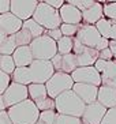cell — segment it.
Here are the masks:
<instances>
[{
	"mask_svg": "<svg viewBox=\"0 0 116 124\" xmlns=\"http://www.w3.org/2000/svg\"><path fill=\"white\" fill-rule=\"evenodd\" d=\"M97 101L101 102L107 108H113L116 106V87L113 86H107V85H101L98 89V97Z\"/></svg>",
	"mask_w": 116,
	"mask_h": 124,
	"instance_id": "cell-20",
	"label": "cell"
},
{
	"mask_svg": "<svg viewBox=\"0 0 116 124\" xmlns=\"http://www.w3.org/2000/svg\"><path fill=\"white\" fill-rule=\"evenodd\" d=\"M38 1H40V3H41V1H45V0H38Z\"/></svg>",
	"mask_w": 116,
	"mask_h": 124,
	"instance_id": "cell-44",
	"label": "cell"
},
{
	"mask_svg": "<svg viewBox=\"0 0 116 124\" xmlns=\"http://www.w3.org/2000/svg\"><path fill=\"white\" fill-rule=\"evenodd\" d=\"M33 18L36 19L40 25H42L47 30L60 27L62 23H63V19H62V16H60L59 8L52 7V6H49L48 3H45V1L38 3V6H37V8H36V12L33 15Z\"/></svg>",
	"mask_w": 116,
	"mask_h": 124,
	"instance_id": "cell-5",
	"label": "cell"
},
{
	"mask_svg": "<svg viewBox=\"0 0 116 124\" xmlns=\"http://www.w3.org/2000/svg\"><path fill=\"white\" fill-rule=\"evenodd\" d=\"M14 60L17 63V67H27L34 62V55L30 45H22L15 49V52L12 53Z\"/></svg>",
	"mask_w": 116,
	"mask_h": 124,
	"instance_id": "cell-18",
	"label": "cell"
},
{
	"mask_svg": "<svg viewBox=\"0 0 116 124\" xmlns=\"http://www.w3.org/2000/svg\"><path fill=\"white\" fill-rule=\"evenodd\" d=\"M74 80L75 82H82V83H90L96 85V86H101L102 80H101V74L96 68V66H82L78 67L76 70H74L73 72Z\"/></svg>",
	"mask_w": 116,
	"mask_h": 124,
	"instance_id": "cell-10",
	"label": "cell"
},
{
	"mask_svg": "<svg viewBox=\"0 0 116 124\" xmlns=\"http://www.w3.org/2000/svg\"><path fill=\"white\" fill-rule=\"evenodd\" d=\"M96 26H97L98 31L101 33L102 37H105L108 40H116V22L115 21L104 16V18H101L96 23Z\"/></svg>",
	"mask_w": 116,
	"mask_h": 124,
	"instance_id": "cell-21",
	"label": "cell"
},
{
	"mask_svg": "<svg viewBox=\"0 0 116 124\" xmlns=\"http://www.w3.org/2000/svg\"><path fill=\"white\" fill-rule=\"evenodd\" d=\"M94 66L101 74L102 85L116 87V60L115 59H112V60L98 59Z\"/></svg>",
	"mask_w": 116,
	"mask_h": 124,
	"instance_id": "cell-12",
	"label": "cell"
},
{
	"mask_svg": "<svg viewBox=\"0 0 116 124\" xmlns=\"http://www.w3.org/2000/svg\"><path fill=\"white\" fill-rule=\"evenodd\" d=\"M109 48L112 49L113 55H116V40H111V42H109Z\"/></svg>",
	"mask_w": 116,
	"mask_h": 124,
	"instance_id": "cell-41",
	"label": "cell"
},
{
	"mask_svg": "<svg viewBox=\"0 0 116 124\" xmlns=\"http://www.w3.org/2000/svg\"><path fill=\"white\" fill-rule=\"evenodd\" d=\"M74 53L76 56L79 67L82 66H94L96 62L100 59V51L96 48H90L82 44L78 38L74 37Z\"/></svg>",
	"mask_w": 116,
	"mask_h": 124,
	"instance_id": "cell-9",
	"label": "cell"
},
{
	"mask_svg": "<svg viewBox=\"0 0 116 124\" xmlns=\"http://www.w3.org/2000/svg\"><path fill=\"white\" fill-rule=\"evenodd\" d=\"M23 27L29 30L34 38H36V37L42 36V34H45V30H47L42 25H40V23L37 22L34 18H30V19H26V21H23Z\"/></svg>",
	"mask_w": 116,
	"mask_h": 124,
	"instance_id": "cell-24",
	"label": "cell"
},
{
	"mask_svg": "<svg viewBox=\"0 0 116 124\" xmlns=\"http://www.w3.org/2000/svg\"><path fill=\"white\" fill-rule=\"evenodd\" d=\"M104 15L107 18L116 22V1H107V3H104Z\"/></svg>",
	"mask_w": 116,
	"mask_h": 124,
	"instance_id": "cell-33",
	"label": "cell"
},
{
	"mask_svg": "<svg viewBox=\"0 0 116 124\" xmlns=\"http://www.w3.org/2000/svg\"><path fill=\"white\" fill-rule=\"evenodd\" d=\"M45 3H48L49 6H52L55 8H60L66 3V0H45Z\"/></svg>",
	"mask_w": 116,
	"mask_h": 124,
	"instance_id": "cell-40",
	"label": "cell"
},
{
	"mask_svg": "<svg viewBox=\"0 0 116 124\" xmlns=\"http://www.w3.org/2000/svg\"><path fill=\"white\" fill-rule=\"evenodd\" d=\"M45 33L48 34L49 37H52L53 40H60L63 37V31H62V29L60 27H56V29H49V30H45Z\"/></svg>",
	"mask_w": 116,
	"mask_h": 124,
	"instance_id": "cell-36",
	"label": "cell"
},
{
	"mask_svg": "<svg viewBox=\"0 0 116 124\" xmlns=\"http://www.w3.org/2000/svg\"><path fill=\"white\" fill-rule=\"evenodd\" d=\"M11 82H12V75L4 72V71H0V94H3L7 90Z\"/></svg>",
	"mask_w": 116,
	"mask_h": 124,
	"instance_id": "cell-32",
	"label": "cell"
},
{
	"mask_svg": "<svg viewBox=\"0 0 116 124\" xmlns=\"http://www.w3.org/2000/svg\"><path fill=\"white\" fill-rule=\"evenodd\" d=\"M98 89H100V86H96V85L82 83V82H75V83H74L73 90L75 91L76 94L79 95V97L83 100L86 104H91V102L97 101Z\"/></svg>",
	"mask_w": 116,
	"mask_h": 124,
	"instance_id": "cell-16",
	"label": "cell"
},
{
	"mask_svg": "<svg viewBox=\"0 0 116 124\" xmlns=\"http://www.w3.org/2000/svg\"><path fill=\"white\" fill-rule=\"evenodd\" d=\"M27 86H29V97L33 101H38L49 95L45 83H30Z\"/></svg>",
	"mask_w": 116,
	"mask_h": 124,
	"instance_id": "cell-23",
	"label": "cell"
},
{
	"mask_svg": "<svg viewBox=\"0 0 116 124\" xmlns=\"http://www.w3.org/2000/svg\"><path fill=\"white\" fill-rule=\"evenodd\" d=\"M0 95H1V98H0L1 110L8 109L10 106L15 105V104H18V102L25 101V100H27V98H30L29 97V86L12 80L11 85L8 86V89Z\"/></svg>",
	"mask_w": 116,
	"mask_h": 124,
	"instance_id": "cell-7",
	"label": "cell"
},
{
	"mask_svg": "<svg viewBox=\"0 0 116 124\" xmlns=\"http://www.w3.org/2000/svg\"><path fill=\"white\" fill-rule=\"evenodd\" d=\"M81 25H75V23H62L60 29L63 31V36H68V37H75L78 30H79Z\"/></svg>",
	"mask_w": 116,
	"mask_h": 124,
	"instance_id": "cell-31",
	"label": "cell"
},
{
	"mask_svg": "<svg viewBox=\"0 0 116 124\" xmlns=\"http://www.w3.org/2000/svg\"><path fill=\"white\" fill-rule=\"evenodd\" d=\"M108 112V108L104 106L101 102L94 101L91 104H87L85 108V112L82 115V124H101L104 116Z\"/></svg>",
	"mask_w": 116,
	"mask_h": 124,
	"instance_id": "cell-11",
	"label": "cell"
},
{
	"mask_svg": "<svg viewBox=\"0 0 116 124\" xmlns=\"http://www.w3.org/2000/svg\"><path fill=\"white\" fill-rule=\"evenodd\" d=\"M36 124H47V123H45V121H42V120H38Z\"/></svg>",
	"mask_w": 116,
	"mask_h": 124,
	"instance_id": "cell-42",
	"label": "cell"
},
{
	"mask_svg": "<svg viewBox=\"0 0 116 124\" xmlns=\"http://www.w3.org/2000/svg\"><path fill=\"white\" fill-rule=\"evenodd\" d=\"M60 11V16H62L64 23H75V25H81L83 22V15H82V10L78 8L76 6H73L70 3H64L62 7L59 8Z\"/></svg>",
	"mask_w": 116,
	"mask_h": 124,
	"instance_id": "cell-17",
	"label": "cell"
},
{
	"mask_svg": "<svg viewBox=\"0 0 116 124\" xmlns=\"http://www.w3.org/2000/svg\"><path fill=\"white\" fill-rule=\"evenodd\" d=\"M58 51L62 55L71 53L74 51V37L63 36L60 40H58Z\"/></svg>",
	"mask_w": 116,
	"mask_h": 124,
	"instance_id": "cell-26",
	"label": "cell"
},
{
	"mask_svg": "<svg viewBox=\"0 0 116 124\" xmlns=\"http://www.w3.org/2000/svg\"><path fill=\"white\" fill-rule=\"evenodd\" d=\"M15 70H17V63L14 60V56L1 55V59H0V71H4V72L12 75Z\"/></svg>",
	"mask_w": 116,
	"mask_h": 124,
	"instance_id": "cell-25",
	"label": "cell"
},
{
	"mask_svg": "<svg viewBox=\"0 0 116 124\" xmlns=\"http://www.w3.org/2000/svg\"><path fill=\"white\" fill-rule=\"evenodd\" d=\"M74 83H75V80L71 74L64 72V71H56L45 85H47L49 97L56 98L63 91L71 90L74 87Z\"/></svg>",
	"mask_w": 116,
	"mask_h": 124,
	"instance_id": "cell-8",
	"label": "cell"
},
{
	"mask_svg": "<svg viewBox=\"0 0 116 124\" xmlns=\"http://www.w3.org/2000/svg\"><path fill=\"white\" fill-rule=\"evenodd\" d=\"M75 38H78L82 44L90 48H96L98 51H102V49L108 48L109 42H111V40L101 36V33L98 31L96 25H90V23H85V22L81 23Z\"/></svg>",
	"mask_w": 116,
	"mask_h": 124,
	"instance_id": "cell-4",
	"label": "cell"
},
{
	"mask_svg": "<svg viewBox=\"0 0 116 124\" xmlns=\"http://www.w3.org/2000/svg\"><path fill=\"white\" fill-rule=\"evenodd\" d=\"M97 0H66V3H70L73 4V6H76L78 8H81L82 11L89 8L91 4H94Z\"/></svg>",
	"mask_w": 116,
	"mask_h": 124,
	"instance_id": "cell-34",
	"label": "cell"
},
{
	"mask_svg": "<svg viewBox=\"0 0 116 124\" xmlns=\"http://www.w3.org/2000/svg\"><path fill=\"white\" fill-rule=\"evenodd\" d=\"M97 1H100V3H107L108 0H97Z\"/></svg>",
	"mask_w": 116,
	"mask_h": 124,
	"instance_id": "cell-43",
	"label": "cell"
},
{
	"mask_svg": "<svg viewBox=\"0 0 116 124\" xmlns=\"http://www.w3.org/2000/svg\"><path fill=\"white\" fill-rule=\"evenodd\" d=\"M7 112L14 124H36L40 120L41 110L38 109L36 101L27 98L25 101L10 106Z\"/></svg>",
	"mask_w": 116,
	"mask_h": 124,
	"instance_id": "cell-2",
	"label": "cell"
},
{
	"mask_svg": "<svg viewBox=\"0 0 116 124\" xmlns=\"http://www.w3.org/2000/svg\"><path fill=\"white\" fill-rule=\"evenodd\" d=\"M52 63H53L56 71H64V72H68V74H71L74 70H76L79 67L78 60H76V56L74 52L66 53V55L58 53L52 59Z\"/></svg>",
	"mask_w": 116,
	"mask_h": 124,
	"instance_id": "cell-15",
	"label": "cell"
},
{
	"mask_svg": "<svg viewBox=\"0 0 116 124\" xmlns=\"http://www.w3.org/2000/svg\"><path fill=\"white\" fill-rule=\"evenodd\" d=\"M86 105L87 104L76 94L73 89L67 90V91H63L60 95L56 97V110L59 113L82 117Z\"/></svg>",
	"mask_w": 116,
	"mask_h": 124,
	"instance_id": "cell-3",
	"label": "cell"
},
{
	"mask_svg": "<svg viewBox=\"0 0 116 124\" xmlns=\"http://www.w3.org/2000/svg\"><path fill=\"white\" fill-rule=\"evenodd\" d=\"M38 3V0H11V12L26 21L33 18Z\"/></svg>",
	"mask_w": 116,
	"mask_h": 124,
	"instance_id": "cell-14",
	"label": "cell"
},
{
	"mask_svg": "<svg viewBox=\"0 0 116 124\" xmlns=\"http://www.w3.org/2000/svg\"><path fill=\"white\" fill-rule=\"evenodd\" d=\"M100 59H104V60H112L113 59V52L111 48H105V49H102L100 51Z\"/></svg>",
	"mask_w": 116,
	"mask_h": 124,
	"instance_id": "cell-37",
	"label": "cell"
},
{
	"mask_svg": "<svg viewBox=\"0 0 116 124\" xmlns=\"http://www.w3.org/2000/svg\"><path fill=\"white\" fill-rule=\"evenodd\" d=\"M55 124H82V119L78 116L73 115H64V113H59L56 116Z\"/></svg>",
	"mask_w": 116,
	"mask_h": 124,
	"instance_id": "cell-28",
	"label": "cell"
},
{
	"mask_svg": "<svg viewBox=\"0 0 116 124\" xmlns=\"http://www.w3.org/2000/svg\"><path fill=\"white\" fill-rule=\"evenodd\" d=\"M56 72L52 60L34 59V62L27 67H17L12 74V80L23 85L30 83H47Z\"/></svg>",
	"mask_w": 116,
	"mask_h": 124,
	"instance_id": "cell-1",
	"label": "cell"
},
{
	"mask_svg": "<svg viewBox=\"0 0 116 124\" xmlns=\"http://www.w3.org/2000/svg\"><path fill=\"white\" fill-rule=\"evenodd\" d=\"M56 116H58V110H56V109L41 110V113H40V120L45 121L47 124H55Z\"/></svg>",
	"mask_w": 116,
	"mask_h": 124,
	"instance_id": "cell-30",
	"label": "cell"
},
{
	"mask_svg": "<svg viewBox=\"0 0 116 124\" xmlns=\"http://www.w3.org/2000/svg\"><path fill=\"white\" fill-rule=\"evenodd\" d=\"M83 15V22L85 23H90V25H96L101 18H104V3L96 1L94 4H91L89 8L82 11Z\"/></svg>",
	"mask_w": 116,
	"mask_h": 124,
	"instance_id": "cell-19",
	"label": "cell"
},
{
	"mask_svg": "<svg viewBox=\"0 0 116 124\" xmlns=\"http://www.w3.org/2000/svg\"><path fill=\"white\" fill-rule=\"evenodd\" d=\"M0 117H1V124H14V121L11 120L10 115H8L7 109H3L0 113Z\"/></svg>",
	"mask_w": 116,
	"mask_h": 124,
	"instance_id": "cell-39",
	"label": "cell"
},
{
	"mask_svg": "<svg viewBox=\"0 0 116 124\" xmlns=\"http://www.w3.org/2000/svg\"><path fill=\"white\" fill-rule=\"evenodd\" d=\"M30 48L33 51L34 59H42V60H52L59 53L58 41L49 37L47 33L40 37H36L32 41Z\"/></svg>",
	"mask_w": 116,
	"mask_h": 124,
	"instance_id": "cell-6",
	"label": "cell"
},
{
	"mask_svg": "<svg viewBox=\"0 0 116 124\" xmlns=\"http://www.w3.org/2000/svg\"><path fill=\"white\" fill-rule=\"evenodd\" d=\"M23 27V19L14 14V12H4L0 16V31L1 36H11L17 34Z\"/></svg>",
	"mask_w": 116,
	"mask_h": 124,
	"instance_id": "cell-13",
	"label": "cell"
},
{
	"mask_svg": "<svg viewBox=\"0 0 116 124\" xmlns=\"http://www.w3.org/2000/svg\"><path fill=\"white\" fill-rule=\"evenodd\" d=\"M37 106H38V109L40 110H47V109H56V98L53 97H45L42 100H38L36 101Z\"/></svg>",
	"mask_w": 116,
	"mask_h": 124,
	"instance_id": "cell-29",
	"label": "cell"
},
{
	"mask_svg": "<svg viewBox=\"0 0 116 124\" xmlns=\"http://www.w3.org/2000/svg\"><path fill=\"white\" fill-rule=\"evenodd\" d=\"M17 48H18V42H17L15 34L1 36V42H0V52H1V55H12Z\"/></svg>",
	"mask_w": 116,
	"mask_h": 124,
	"instance_id": "cell-22",
	"label": "cell"
},
{
	"mask_svg": "<svg viewBox=\"0 0 116 124\" xmlns=\"http://www.w3.org/2000/svg\"><path fill=\"white\" fill-rule=\"evenodd\" d=\"M108 1H116V0H108Z\"/></svg>",
	"mask_w": 116,
	"mask_h": 124,
	"instance_id": "cell-45",
	"label": "cell"
},
{
	"mask_svg": "<svg viewBox=\"0 0 116 124\" xmlns=\"http://www.w3.org/2000/svg\"><path fill=\"white\" fill-rule=\"evenodd\" d=\"M15 37H17L18 46H22V45H30L32 41L34 40V37L32 36V33H30L27 29H25V27H22L18 33L15 34Z\"/></svg>",
	"mask_w": 116,
	"mask_h": 124,
	"instance_id": "cell-27",
	"label": "cell"
},
{
	"mask_svg": "<svg viewBox=\"0 0 116 124\" xmlns=\"http://www.w3.org/2000/svg\"><path fill=\"white\" fill-rule=\"evenodd\" d=\"M11 11V0H0V12H10Z\"/></svg>",
	"mask_w": 116,
	"mask_h": 124,
	"instance_id": "cell-38",
	"label": "cell"
},
{
	"mask_svg": "<svg viewBox=\"0 0 116 124\" xmlns=\"http://www.w3.org/2000/svg\"><path fill=\"white\" fill-rule=\"evenodd\" d=\"M101 124H116V106L109 108L107 115L102 119Z\"/></svg>",
	"mask_w": 116,
	"mask_h": 124,
	"instance_id": "cell-35",
	"label": "cell"
}]
</instances>
